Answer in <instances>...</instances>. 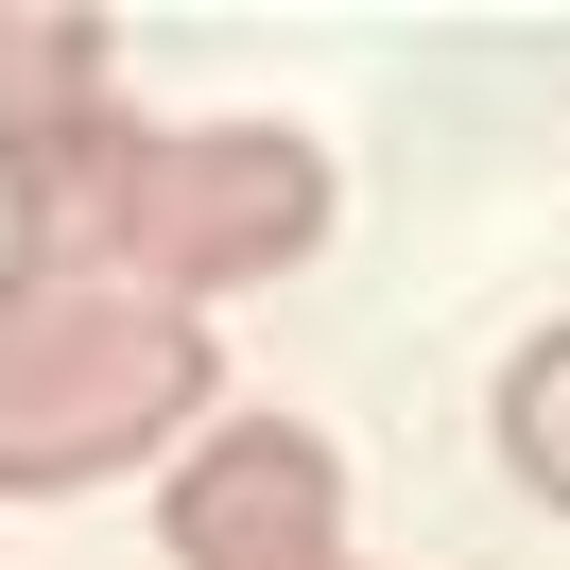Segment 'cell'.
<instances>
[{"instance_id":"6da1fadb","label":"cell","mask_w":570,"mask_h":570,"mask_svg":"<svg viewBox=\"0 0 570 570\" xmlns=\"http://www.w3.org/2000/svg\"><path fill=\"white\" fill-rule=\"evenodd\" d=\"M312 243H328V156L294 121H121L105 156H70L52 190H18V259L139 277L174 312L294 277Z\"/></svg>"},{"instance_id":"7a4b0ae2","label":"cell","mask_w":570,"mask_h":570,"mask_svg":"<svg viewBox=\"0 0 570 570\" xmlns=\"http://www.w3.org/2000/svg\"><path fill=\"white\" fill-rule=\"evenodd\" d=\"M208 312L70 259H0V501H70L105 466H156L208 415Z\"/></svg>"},{"instance_id":"3957f363","label":"cell","mask_w":570,"mask_h":570,"mask_svg":"<svg viewBox=\"0 0 570 570\" xmlns=\"http://www.w3.org/2000/svg\"><path fill=\"white\" fill-rule=\"evenodd\" d=\"M174 570H346V450L312 415H225L156 484Z\"/></svg>"},{"instance_id":"277c9868","label":"cell","mask_w":570,"mask_h":570,"mask_svg":"<svg viewBox=\"0 0 570 570\" xmlns=\"http://www.w3.org/2000/svg\"><path fill=\"white\" fill-rule=\"evenodd\" d=\"M121 18L87 0H0V190H52L70 156L121 139Z\"/></svg>"},{"instance_id":"5b68a950","label":"cell","mask_w":570,"mask_h":570,"mask_svg":"<svg viewBox=\"0 0 570 570\" xmlns=\"http://www.w3.org/2000/svg\"><path fill=\"white\" fill-rule=\"evenodd\" d=\"M484 432H501V466H519V484L570 519V328H535V346L484 381Z\"/></svg>"}]
</instances>
